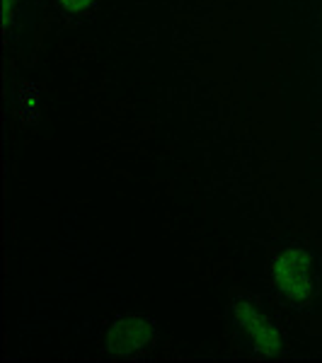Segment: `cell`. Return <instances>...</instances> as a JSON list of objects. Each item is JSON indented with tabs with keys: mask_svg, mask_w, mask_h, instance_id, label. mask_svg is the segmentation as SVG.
I'll use <instances>...</instances> for the list:
<instances>
[{
	"mask_svg": "<svg viewBox=\"0 0 322 363\" xmlns=\"http://www.w3.org/2000/svg\"><path fill=\"white\" fill-rule=\"evenodd\" d=\"M267 284L279 308L296 315L322 310V257L301 238H281L267 257Z\"/></svg>",
	"mask_w": 322,
	"mask_h": 363,
	"instance_id": "1",
	"label": "cell"
},
{
	"mask_svg": "<svg viewBox=\"0 0 322 363\" xmlns=\"http://www.w3.org/2000/svg\"><path fill=\"white\" fill-rule=\"evenodd\" d=\"M228 318L235 332L240 347L248 354L274 359L289 351V330L281 318L279 308L265 301L262 296L238 291L228 303Z\"/></svg>",
	"mask_w": 322,
	"mask_h": 363,
	"instance_id": "2",
	"label": "cell"
},
{
	"mask_svg": "<svg viewBox=\"0 0 322 363\" xmlns=\"http://www.w3.org/2000/svg\"><path fill=\"white\" fill-rule=\"evenodd\" d=\"M99 0H54V10L68 25H80L87 22L92 15L97 13Z\"/></svg>",
	"mask_w": 322,
	"mask_h": 363,
	"instance_id": "3",
	"label": "cell"
},
{
	"mask_svg": "<svg viewBox=\"0 0 322 363\" xmlns=\"http://www.w3.org/2000/svg\"><path fill=\"white\" fill-rule=\"evenodd\" d=\"M17 114H20V119L25 121V124H34V121L39 119V87L34 83H20L17 87Z\"/></svg>",
	"mask_w": 322,
	"mask_h": 363,
	"instance_id": "4",
	"label": "cell"
},
{
	"mask_svg": "<svg viewBox=\"0 0 322 363\" xmlns=\"http://www.w3.org/2000/svg\"><path fill=\"white\" fill-rule=\"evenodd\" d=\"M27 3L29 0H5V29H8L10 42L20 37V27L27 17Z\"/></svg>",
	"mask_w": 322,
	"mask_h": 363,
	"instance_id": "5",
	"label": "cell"
}]
</instances>
